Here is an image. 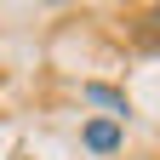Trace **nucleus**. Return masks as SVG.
<instances>
[{"label":"nucleus","mask_w":160,"mask_h":160,"mask_svg":"<svg viewBox=\"0 0 160 160\" xmlns=\"http://www.w3.org/2000/svg\"><path fill=\"white\" fill-rule=\"evenodd\" d=\"M86 149L92 154H114L120 149V120H92L86 126Z\"/></svg>","instance_id":"1"},{"label":"nucleus","mask_w":160,"mask_h":160,"mask_svg":"<svg viewBox=\"0 0 160 160\" xmlns=\"http://www.w3.org/2000/svg\"><path fill=\"white\" fill-rule=\"evenodd\" d=\"M86 97H92V103H103V109H114V114H126V92H114V86H97V80H92Z\"/></svg>","instance_id":"2"},{"label":"nucleus","mask_w":160,"mask_h":160,"mask_svg":"<svg viewBox=\"0 0 160 160\" xmlns=\"http://www.w3.org/2000/svg\"><path fill=\"white\" fill-rule=\"evenodd\" d=\"M143 34H149V46H160V6L143 12Z\"/></svg>","instance_id":"3"}]
</instances>
